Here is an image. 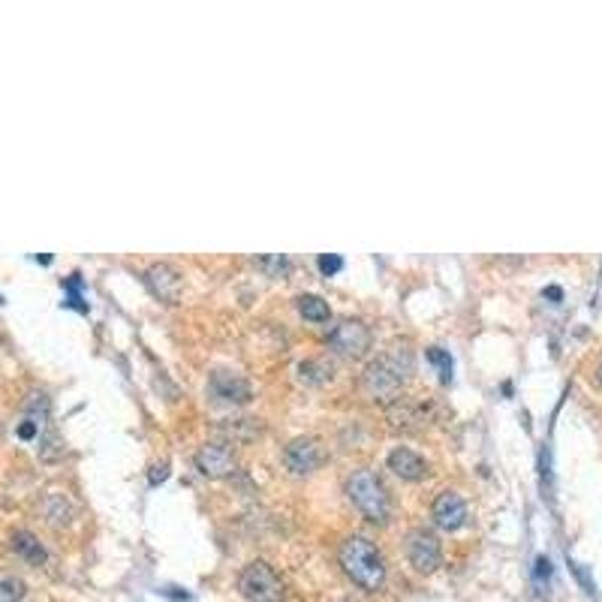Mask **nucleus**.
Instances as JSON below:
<instances>
[{
  "instance_id": "1",
  "label": "nucleus",
  "mask_w": 602,
  "mask_h": 602,
  "mask_svg": "<svg viewBox=\"0 0 602 602\" xmlns=\"http://www.w3.org/2000/svg\"><path fill=\"white\" fill-rule=\"evenodd\" d=\"M340 569L347 573V578L353 584H359L362 590L377 593L386 584V558L377 548V543H371L362 533H353L340 543L338 551Z\"/></svg>"
},
{
  "instance_id": "2",
  "label": "nucleus",
  "mask_w": 602,
  "mask_h": 602,
  "mask_svg": "<svg viewBox=\"0 0 602 602\" xmlns=\"http://www.w3.org/2000/svg\"><path fill=\"white\" fill-rule=\"evenodd\" d=\"M410 371H413V356L407 349H388V353L377 356L362 373V386L373 401H392L398 398L401 386L407 383Z\"/></svg>"
},
{
  "instance_id": "3",
  "label": "nucleus",
  "mask_w": 602,
  "mask_h": 602,
  "mask_svg": "<svg viewBox=\"0 0 602 602\" xmlns=\"http://www.w3.org/2000/svg\"><path fill=\"white\" fill-rule=\"evenodd\" d=\"M347 494H349V500H353V506L359 509L368 521H373V524L388 521L392 503H388V491H386L383 479L373 473V470H359V473L349 476Z\"/></svg>"
},
{
  "instance_id": "4",
  "label": "nucleus",
  "mask_w": 602,
  "mask_h": 602,
  "mask_svg": "<svg viewBox=\"0 0 602 602\" xmlns=\"http://www.w3.org/2000/svg\"><path fill=\"white\" fill-rule=\"evenodd\" d=\"M238 593L247 602H284V582L265 560H254L238 573Z\"/></svg>"
},
{
  "instance_id": "5",
  "label": "nucleus",
  "mask_w": 602,
  "mask_h": 602,
  "mask_svg": "<svg viewBox=\"0 0 602 602\" xmlns=\"http://www.w3.org/2000/svg\"><path fill=\"white\" fill-rule=\"evenodd\" d=\"M373 344V334L359 319H344L329 332V347L344 359H364Z\"/></svg>"
},
{
  "instance_id": "6",
  "label": "nucleus",
  "mask_w": 602,
  "mask_h": 602,
  "mask_svg": "<svg viewBox=\"0 0 602 602\" xmlns=\"http://www.w3.org/2000/svg\"><path fill=\"white\" fill-rule=\"evenodd\" d=\"M407 560L410 567L416 569V573L422 575H431L440 569V563H443V548H440V539L434 536L431 530H410L407 536Z\"/></svg>"
},
{
  "instance_id": "7",
  "label": "nucleus",
  "mask_w": 602,
  "mask_h": 602,
  "mask_svg": "<svg viewBox=\"0 0 602 602\" xmlns=\"http://www.w3.org/2000/svg\"><path fill=\"white\" fill-rule=\"evenodd\" d=\"M145 286H148L160 301L178 304L181 289H184V280H181L178 269H172L169 262H154L148 271H145Z\"/></svg>"
},
{
  "instance_id": "8",
  "label": "nucleus",
  "mask_w": 602,
  "mask_h": 602,
  "mask_svg": "<svg viewBox=\"0 0 602 602\" xmlns=\"http://www.w3.org/2000/svg\"><path fill=\"white\" fill-rule=\"evenodd\" d=\"M196 467H199V473L208 479H223V476L235 473L238 461H235V452L230 449V443H208L196 452Z\"/></svg>"
},
{
  "instance_id": "9",
  "label": "nucleus",
  "mask_w": 602,
  "mask_h": 602,
  "mask_svg": "<svg viewBox=\"0 0 602 602\" xmlns=\"http://www.w3.org/2000/svg\"><path fill=\"white\" fill-rule=\"evenodd\" d=\"M431 515H434V524H437L440 530L455 533L467 524V503L461 500V494L443 491V494H437V500H434Z\"/></svg>"
},
{
  "instance_id": "10",
  "label": "nucleus",
  "mask_w": 602,
  "mask_h": 602,
  "mask_svg": "<svg viewBox=\"0 0 602 602\" xmlns=\"http://www.w3.org/2000/svg\"><path fill=\"white\" fill-rule=\"evenodd\" d=\"M284 461H286V467L293 470V473L308 476V473H314L319 464H323V449H319V443L314 437H299V440H293V443L286 446Z\"/></svg>"
},
{
  "instance_id": "11",
  "label": "nucleus",
  "mask_w": 602,
  "mask_h": 602,
  "mask_svg": "<svg viewBox=\"0 0 602 602\" xmlns=\"http://www.w3.org/2000/svg\"><path fill=\"white\" fill-rule=\"evenodd\" d=\"M208 388H211V395L223 403H247L250 398H254V388H250L247 379L238 377V373H230V371L211 373Z\"/></svg>"
},
{
  "instance_id": "12",
  "label": "nucleus",
  "mask_w": 602,
  "mask_h": 602,
  "mask_svg": "<svg viewBox=\"0 0 602 602\" xmlns=\"http://www.w3.org/2000/svg\"><path fill=\"white\" fill-rule=\"evenodd\" d=\"M388 470H392L398 479H407V482H418V479H425V473H428V461L422 458L418 452H413V449L407 446H398L388 452Z\"/></svg>"
},
{
  "instance_id": "13",
  "label": "nucleus",
  "mask_w": 602,
  "mask_h": 602,
  "mask_svg": "<svg viewBox=\"0 0 602 602\" xmlns=\"http://www.w3.org/2000/svg\"><path fill=\"white\" fill-rule=\"evenodd\" d=\"M12 551L19 554V558L25 560V563H30V567H43V563L49 560V554H45L43 543L30 530H15L12 533Z\"/></svg>"
},
{
  "instance_id": "14",
  "label": "nucleus",
  "mask_w": 602,
  "mask_h": 602,
  "mask_svg": "<svg viewBox=\"0 0 602 602\" xmlns=\"http://www.w3.org/2000/svg\"><path fill=\"white\" fill-rule=\"evenodd\" d=\"M215 431L232 443H244V440H254L262 431V425H259V418H223Z\"/></svg>"
},
{
  "instance_id": "15",
  "label": "nucleus",
  "mask_w": 602,
  "mask_h": 602,
  "mask_svg": "<svg viewBox=\"0 0 602 602\" xmlns=\"http://www.w3.org/2000/svg\"><path fill=\"white\" fill-rule=\"evenodd\" d=\"M299 314L304 319H310V323H329L332 310H329V304L319 299V295H301V299H299Z\"/></svg>"
},
{
  "instance_id": "16",
  "label": "nucleus",
  "mask_w": 602,
  "mask_h": 602,
  "mask_svg": "<svg viewBox=\"0 0 602 602\" xmlns=\"http://www.w3.org/2000/svg\"><path fill=\"white\" fill-rule=\"evenodd\" d=\"M299 377H301V383L319 386V383H325V379H332V364H325L323 359H308L299 364Z\"/></svg>"
},
{
  "instance_id": "17",
  "label": "nucleus",
  "mask_w": 602,
  "mask_h": 602,
  "mask_svg": "<svg viewBox=\"0 0 602 602\" xmlns=\"http://www.w3.org/2000/svg\"><path fill=\"white\" fill-rule=\"evenodd\" d=\"M64 289H66V301H64L66 308H75V310H82V314H88V304L82 301V278H79V274L66 278Z\"/></svg>"
},
{
  "instance_id": "18",
  "label": "nucleus",
  "mask_w": 602,
  "mask_h": 602,
  "mask_svg": "<svg viewBox=\"0 0 602 602\" xmlns=\"http://www.w3.org/2000/svg\"><path fill=\"white\" fill-rule=\"evenodd\" d=\"M256 265L262 269L265 274H271V278H284V274H289V269H293V262H289L286 256H259Z\"/></svg>"
},
{
  "instance_id": "19",
  "label": "nucleus",
  "mask_w": 602,
  "mask_h": 602,
  "mask_svg": "<svg viewBox=\"0 0 602 602\" xmlns=\"http://www.w3.org/2000/svg\"><path fill=\"white\" fill-rule=\"evenodd\" d=\"M25 599V582L21 578H0V602H21Z\"/></svg>"
},
{
  "instance_id": "20",
  "label": "nucleus",
  "mask_w": 602,
  "mask_h": 602,
  "mask_svg": "<svg viewBox=\"0 0 602 602\" xmlns=\"http://www.w3.org/2000/svg\"><path fill=\"white\" fill-rule=\"evenodd\" d=\"M425 359L437 364V368H440V377H443V383H449V377H452V356L443 353L440 347H431V349H425Z\"/></svg>"
},
{
  "instance_id": "21",
  "label": "nucleus",
  "mask_w": 602,
  "mask_h": 602,
  "mask_svg": "<svg viewBox=\"0 0 602 602\" xmlns=\"http://www.w3.org/2000/svg\"><path fill=\"white\" fill-rule=\"evenodd\" d=\"M340 269H344V259H340L338 254H325V256H319V271H323L325 278H332V274H338Z\"/></svg>"
},
{
  "instance_id": "22",
  "label": "nucleus",
  "mask_w": 602,
  "mask_h": 602,
  "mask_svg": "<svg viewBox=\"0 0 602 602\" xmlns=\"http://www.w3.org/2000/svg\"><path fill=\"white\" fill-rule=\"evenodd\" d=\"M548 575H551V563L548 558H536V582H548Z\"/></svg>"
},
{
  "instance_id": "23",
  "label": "nucleus",
  "mask_w": 602,
  "mask_h": 602,
  "mask_svg": "<svg viewBox=\"0 0 602 602\" xmlns=\"http://www.w3.org/2000/svg\"><path fill=\"white\" fill-rule=\"evenodd\" d=\"M569 567H573L575 578H582V584H584V588H588V593H590V597H593V582H590V578H588V573H584V569L578 567V563H569Z\"/></svg>"
},
{
  "instance_id": "24",
  "label": "nucleus",
  "mask_w": 602,
  "mask_h": 602,
  "mask_svg": "<svg viewBox=\"0 0 602 602\" xmlns=\"http://www.w3.org/2000/svg\"><path fill=\"white\" fill-rule=\"evenodd\" d=\"M166 476H169V470H166V464H163V467H154V473H151V485L163 482Z\"/></svg>"
},
{
  "instance_id": "25",
  "label": "nucleus",
  "mask_w": 602,
  "mask_h": 602,
  "mask_svg": "<svg viewBox=\"0 0 602 602\" xmlns=\"http://www.w3.org/2000/svg\"><path fill=\"white\" fill-rule=\"evenodd\" d=\"M545 299L560 301V299H563V289H560V286H548V289H545Z\"/></svg>"
},
{
  "instance_id": "26",
  "label": "nucleus",
  "mask_w": 602,
  "mask_h": 602,
  "mask_svg": "<svg viewBox=\"0 0 602 602\" xmlns=\"http://www.w3.org/2000/svg\"><path fill=\"white\" fill-rule=\"evenodd\" d=\"M597 383L602 386V362H599V368H597Z\"/></svg>"
},
{
  "instance_id": "27",
  "label": "nucleus",
  "mask_w": 602,
  "mask_h": 602,
  "mask_svg": "<svg viewBox=\"0 0 602 602\" xmlns=\"http://www.w3.org/2000/svg\"><path fill=\"white\" fill-rule=\"evenodd\" d=\"M0 301H4V299H0Z\"/></svg>"
}]
</instances>
